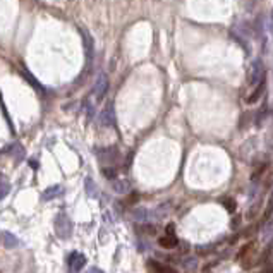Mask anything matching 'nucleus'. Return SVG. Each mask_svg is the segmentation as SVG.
<instances>
[{"label": "nucleus", "mask_w": 273, "mask_h": 273, "mask_svg": "<svg viewBox=\"0 0 273 273\" xmlns=\"http://www.w3.org/2000/svg\"><path fill=\"white\" fill-rule=\"evenodd\" d=\"M53 227H55V234L60 239H69L72 235V222L66 213H59L53 220Z\"/></svg>", "instance_id": "obj_1"}, {"label": "nucleus", "mask_w": 273, "mask_h": 273, "mask_svg": "<svg viewBox=\"0 0 273 273\" xmlns=\"http://www.w3.org/2000/svg\"><path fill=\"white\" fill-rule=\"evenodd\" d=\"M67 263H69L70 272L77 273L81 268H84V265H86V256H84L83 252L72 251L69 254V258H67Z\"/></svg>", "instance_id": "obj_2"}, {"label": "nucleus", "mask_w": 273, "mask_h": 273, "mask_svg": "<svg viewBox=\"0 0 273 273\" xmlns=\"http://www.w3.org/2000/svg\"><path fill=\"white\" fill-rule=\"evenodd\" d=\"M62 193H64V187L60 186V184H55V186H50V187H46V189L43 191L42 201H52V200H55V198H59Z\"/></svg>", "instance_id": "obj_3"}, {"label": "nucleus", "mask_w": 273, "mask_h": 273, "mask_svg": "<svg viewBox=\"0 0 273 273\" xmlns=\"http://www.w3.org/2000/svg\"><path fill=\"white\" fill-rule=\"evenodd\" d=\"M2 244L7 249H14V248H18L21 242H19V239L16 237L14 234H11V232H7V230H2Z\"/></svg>", "instance_id": "obj_4"}, {"label": "nucleus", "mask_w": 273, "mask_h": 273, "mask_svg": "<svg viewBox=\"0 0 273 273\" xmlns=\"http://www.w3.org/2000/svg\"><path fill=\"white\" fill-rule=\"evenodd\" d=\"M158 244H160L163 249H174V248H177L179 241L175 235H163V237L158 239Z\"/></svg>", "instance_id": "obj_5"}, {"label": "nucleus", "mask_w": 273, "mask_h": 273, "mask_svg": "<svg viewBox=\"0 0 273 273\" xmlns=\"http://www.w3.org/2000/svg\"><path fill=\"white\" fill-rule=\"evenodd\" d=\"M265 84H266V81H263L261 84H258V86H256V90L252 91L251 95H249L248 103H256L259 98H261V96H263V93H265V88H266Z\"/></svg>", "instance_id": "obj_6"}, {"label": "nucleus", "mask_w": 273, "mask_h": 273, "mask_svg": "<svg viewBox=\"0 0 273 273\" xmlns=\"http://www.w3.org/2000/svg\"><path fill=\"white\" fill-rule=\"evenodd\" d=\"M107 86H109V81H107L105 77L102 76V77L98 79V83H96V86H95L96 98H98V100L103 98V95H105V91H107Z\"/></svg>", "instance_id": "obj_7"}, {"label": "nucleus", "mask_w": 273, "mask_h": 273, "mask_svg": "<svg viewBox=\"0 0 273 273\" xmlns=\"http://www.w3.org/2000/svg\"><path fill=\"white\" fill-rule=\"evenodd\" d=\"M112 187L115 193H127V191H129V184H127L126 181H120V179H115V181L112 182Z\"/></svg>", "instance_id": "obj_8"}, {"label": "nucleus", "mask_w": 273, "mask_h": 273, "mask_svg": "<svg viewBox=\"0 0 273 273\" xmlns=\"http://www.w3.org/2000/svg\"><path fill=\"white\" fill-rule=\"evenodd\" d=\"M102 124H105V126H112V124H114V109H112V107H107V109L103 110Z\"/></svg>", "instance_id": "obj_9"}, {"label": "nucleus", "mask_w": 273, "mask_h": 273, "mask_svg": "<svg viewBox=\"0 0 273 273\" xmlns=\"http://www.w3.org/2000/svg\"><path fill=\"white\" fill-rule=\"evenodd\" d=\"M86 193L90 198H95L98 196V189H96V184L91 179H86Z\"/></svg>", "instance_id": "obj_10"}, {"label": "nucleus", "mask_w": 273, "mask_h": 273, "mask_svg": "<svg viewBox=\"0 0 273 273\" xmlns=\"http://www.w3.org/2000/svg\"><path fill=\"white\" fill-rule=\"evenodd\" d=\"M21 74H23V77H26V79H28L29 83L33 84V88H36V90H42V84H40V83H36V79H35V77L31 76V74L28 72V70H23Z\"/></svg>", "instance_id": "obj_11"}, {"label": "nucleus", "mask_w": 273, "mask_h": 273, "mask_svg": "<svg viewBox=\"0 0 273 273\" xmlns=\"http://www.w3.org/2000/svg\"><path fill=\"white\" fill-rule=\"evenodd\" d=\"M224 206L227 208L228 213H234L235 208H237V203H235V200H230V198H228V200L224 201Z\"/></svg>", "instance_id": "obj_12"}, {"label": "nucleus", "mask_w": 273, "mask_h": 273, "mask_svg": "<svg viewBox=\"0 0 273 273\" xmlns=\"http://www.w3.org/2000/svg\"><path fill=\"white\" fill-rule=\"evenodd\" d=\"M9 193V182L5 181L4 177H2V191H0V200H4L5 196H7Z\"/></svg>", "instance_id": "obj_13"}, {"label": "nucleus", "mask_w": 273, "mask_h": 273, "mask_svg": "<svg viewBox=\"0 0 273 273\" xmlns=\"http://www.w3.org/2000/svg\"><path fill=\"white\" fill-rule=\"evenodd\" d=\"M215 249V246H198L196 248V251H198V254H210L211 251Z\"/></svg>", "instance_id": "obj_14"}, {"label": "nucleus", "mask_w": 273, "mask_h": 273, "mask_svg": "<svg viewBox=\"0 0 273 273\" xmlns=\"http://www.w3.org/2000/svg\"><path fill=\"white\" fill-rule=\"evenodd\" d=\"M184 266H186L187 270H191V268H196V266H198V259H196V258H193V259H191V258H187L186 261H184Z\"/></svg>", "instance_id": "obj_15"}, {"label": "nucleus", "mask_w": 273, "mask_h": 273, "mask_svg": "<svg viewBox=\"0 0 273 273\" xmlns=\"http://www.w3.org/2000/svg\"><path fill=\"white\" fill-rule=\"evenodd\" d=\"M103 175L107 179H115V170L114 168H103Z\"/></svg>", "instance_id": "obj_16"}, {"label": "nucleus", "mask_w": 273, "mask_h": 273, "mask_svg": "<svg viewBox=\"0 0 273 273\" xmlns=\"http://www.w3.org/2000/svg\"><path fill=\"white\" fill-rule=\"evenodd\" d=\"M272 210H273V196L270 198L268 208H266V211H265V218H270V215H272Z\"/></svg>", "instance_id": "obj_17"}, {"label": "nucleus", "mask_w": 273, "mask_h": 273, "mask_svg": "<svg viewBox=\"0 0 273 273\" xmlns=\"http://www.w3.org/2000/svg\"><path fill=\"white\" fill-rule=\"evenodd\" d=\"M167 235H174V224L167 225Z\"/></svg>", "instance_id": "obj_18"}, {"label": "nucleus", "mask_w": 273, "mask_h": 273, "mask_svg": "<svg viewBox=\"0 0 273 273\" xmlns=\"http://www.w3.org/2000/svg\"><path fill=\"white\" fill-rule=\"evenodd\" d=\"M88 273H105V272H103V270H100L98 266H93V268H90V272H88Z\"/></svg>", "instance_id": "obj_19"}, {"label": "nucleus", "mask_w": 273, "mask_h": 273, "mask_svg": "<svg viewBox=\"0 0 273 273\" xmlns=\"http://www.w3.org/2000/svg\"><path fill=\"white\" fill-rule=\"evenodd\" d=\"M158 273H175V272L172 268H167V266H161V270Z\"/></svg>", "instance_id": "obj_20"}]
</instances>
